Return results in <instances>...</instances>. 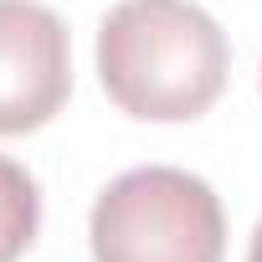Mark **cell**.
Listing matches in <instances>:
<instances>
[{
  "label": "cell",
  "instance_id": "cell-4",
  "mask_svg": "<svg viewBox=\"0 0 262 262\" xmlns=\"http://www.w3.org/2000/svg\"><path fill=\"white\" fill-rule=\"evenodd\" d=\"M41 226V185L26 165L0 155V262H21Z\"/></svg>",
  "mask_w": 262,
  "mask_h": 262
},
{
  "label": "cell",
  "instance_id": "cell-2",
  "mask_svg": "<svg viewBox=\"0 0 262 262\" xmlns=\"http://www.w3.org/2000/svg\"><path fill=\"white\" fill-rule=\"evenodd\" d=\"M93 262H221V195L175 165H139L108 180L88 216Z\"/></svg>",
  "mask_w": 262,
  "mask_h": 262
},
{
  "label": "cell",
  "instance_id": "cell-1",
  "mask_svg": "<svg viewBox=\"0 0 262 262\" xmlns=\"http://www.w3.org/2000/svg\"><path fill=\"white\" fill-rule=\"evenodd\" d=\"M98 82L108 103L144 123H190L231 72L226 31L195 0H118L98 26Z\"/></svg>",
  "mask_w": 262,
  "mask_h": 262
},
{
  "label": "cell",
  "instance_id": "cell-3",
  "mask_svg": "<svg viewBox=\"0 0 262 262\" xmlns=\"http://www.w3.org/2000/svg\"><path fill=\"white\" fill-rule=\"evenodd\" d=\"M72 93V36L41 0H0V134L47 128Z\"/></svg>",
  "mask_w": 262,
  "mask_h": 262
},
{
  "label": "cell",
  "instance_id": "cell-5",
  "mask_svg": "<svg viewBox=\"0 0 262 262\" xmlns=\"http://www.w3.org/2000/svg\"><path fill=\"white\" fill-rule=\"evenodd\" d=\"M247 262H262V221H257V231H252V247H247Z\"/></svg>",
  "mask_w": 262,
  "mask_h": 262
}]
</instances>
